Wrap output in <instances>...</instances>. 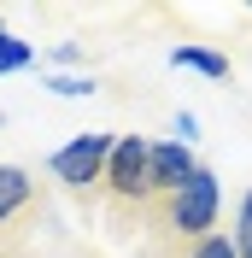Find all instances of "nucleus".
I'll use <instances>...</instances> for the list:
<instances>
[{
  "mask_svg": "<svg viewBox=\"0 0 252 258\" xmlns=\"http://www.w3.org/2000/svg\"><path fill=\"white\" fill-rule=\"evenodd\" d=\"M217 206H223V194H217V176L211 170H194L182 188L170 194V200H158L153 211H147V258H176V252H188L194 241H205V235H217Z\"/></svg>",
  "mask_w": 252,
  "mask_h": 258,
  "instance_id": "1",
  "label": "nucleus"
},
{
  "mask_svg": "<svg viewBox=\"0 0 252 258\" xmlns=\"http://www.w3.org/2000/svg\"><path fill=\"white\" fill-rule=\"evenodd\" d=\"M111 141L117 135H77V141H65L53 153V182H59L77 206H94L100 188H106V159H111Z\"/></svg>",
  "mask_w": 252,
  "mask_h": 258,
  "instance_id": "2",
  "label": "nucleus"
},
{
  "mask_svg": "<svg viewBox=\"0 0 252 258\" xmlns=\"http://www.w3.org/2000/svg\"><path fill=\"white\" fill-rule=\"evenodd\" d=\"M47 217V188L30 164H0V246L30 235Z\"/></svg>",
  "mask_w": 252,
  "mask_h": 258,
  "instance_id": "3",
  "label": "nucleus"
},
{
  "mask_svg": "<svg viewBox=\"0 0 252 258\" xmlns=\"http://www.w3.org/2000/svg\"><path fill=\"white\" fill-rule=\"evenodd\" d=\"M200 170V159H194V147L182 141H153V164H147V188H153V206L158 200H170L182 182Z\"/></svg>",
  "mask_w": 252,
  "mask_h": 258,
  "instance_id": "4",
  "label": "nucleus"
},
{
  "mask_svg": "<svg viewBox=\"0 0 252 258\" xmlns=\"http://www.w3.org/2000/svg\"><path fill=\"white\" fill-rule=\"evenodd\" d=\"M170 64H188V71H200V77H211V82H223L235 64L223 59V53H211V47H194V41H182V47H170Z\"/></svg>",
  "mask_w": 252,
  "mask_h": 258,
  "instance_id": "5",
  "label": "nucleus"
},
{
  "mask_svg": "<svg viewBox=\"0 0 252 258\" xmlns=\"http://www.w3.org/2000/svg\"><path fill=\"white\" fill-rule=\"evenodd\" d=\"M229 241H235L240 258H252V188L240 194V211H235V229H229Z\"/></svg>",
  "mask_w": 252,
  "mask_h": 258,
  "instance_id": "6",
  "label": "nucleus"
},
{
  "mask_svg": "<svg viewBox=\"0 0 252 258\" xmlns=\"http://www.w3.org/2000/svg\"><path fill=\"white\" fill-rule=\"evenodd\" d=\"M30 59H35V53H30V41H18L6 24H0V71H24Z\"/></svg>",
  "mask_w": 252,
  "mask_h": 258,
  "instance_id": "7",
  "label": "nucleus"
},
{
  "mask_svg": "<svg viewBox=\"0 0 252 258\" xmlns=\"http://www.w3.org/2000/svg\"><path fill=\"white\" fill-rule=\"evenodd\" d=\"M176 258H240V252H235V241H229V235L217 229V235H205V241H194L188 252H176Z\"/></svg>",
  "mask_w": 252,
  "mask_h": 258,
  "instance_id": "8",
  "label": "nucleus"
},
{
  "mask_svg": "<svg viewBox=\"0 0 252 258\" xmlns=\"http://www.w3.org/2000/svg\"><path fill=\"white\" fill-rule=\"evenodd\" d=\"M47 88H53V94H65V100H77V94H94V82H88V77H53Z\"/></svg>",
  "mask_w": 252,
  "mask_h": 258,
  "instance_id": "9",
  "label": "nucleus"
},
{
  "mask_svg": "<svg viewBox=\"0 0 252 258\" xmlns=\"http://www.w3.org/2000/svg\"><path fill=\"white\" fill-rule=\"evenodd\" d=\"M194 129H200V123H194V112H176V141H182V147L194 141Z\"/></svg>",
  "mask_w": 252,
  "mask_h": 258,
  "instance_id": "10",
  "label": "nucleus"
},
{
  "mask_svg": "<svg viewBox=\"0 0 252 258\" xmlns=\"http://www.w3.org/2000/svg\"><path fill=\"white\" fill-rule=\"evenodd\" d=\"M0 258H30V252H18V246H0Z\"/></svg>",
  "mask_w": 252,
  "mask_h": 258,
  "instance_id": "11",
  "label": "nucleus"
}]
</instances>
